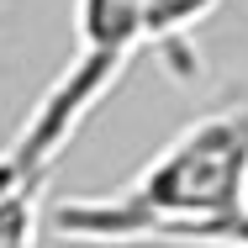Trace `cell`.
<instances>
[{
    "mask_svg": "<svg viewBox=\"0 0 248 248\" xmlns=\"http://www.w3.org/2000/svg\"><path fill=\"white\" fill-rule=\"evenodd\" d=\"M238 206H248V100L185 122L122 190L58 201L48 227L74 243H158Z\"/></svg>",
    "mask_w": 248,
    "mask_h": 248,
    "instance_id": "obj_1",
    "label": "cell"
},
{
    "mask_svg": "<svg viewBox=\"0 0 248 248\" xmlns=\"http://www.w3.org/2000/svg\"><path fill=\"white\" fill-rule=\"evenodd\" d=\"M158 243H174V248H248V206L217 217V222L174 227V232H164Z\"/></svg>",
    "mask_w": 248,
    "mask_h": 248,
    "instance_id": "obj_3",
    "label": "cell"
},
{
    "mask_svg": "<svg viewBox=\"0 0 248 248\" xmlns=\"http://www.w3.org/2000/svg\"><path fill=\"white\" fill-rule=\"evenodd\" d=\"M217 5H222V0H148V16H143V48H158V53L185 58V37L196 32Z\"/></svg>",
    "mask_w": 248,
    "mask_h": 248,
    "instance_id": "obj_2",
    "label": "cell"
}]
</instances>
